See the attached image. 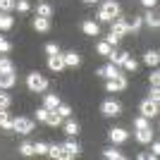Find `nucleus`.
<instances>
[{"mask_svg": "<svg viewBox=\"0 0 160 160\" xmlns=\"http://www.w3.org/2000/svg\"><path fill=\"white\" fill-rule=\"evenodd\" d=\"M148 98L153 100V103H158V100H160V88L153 86V88H151V96H148Z\"/></svg>", "mask_w": 160, "mask_h": 160, "instance_id": "c03bdc74", "label": "nucleus"}, {"mask_svg": "<svg viewBox=\"0 0 160 160\" xmlns=\"http://www.w3.org/2000/svg\"><path fill=\"white\" fill-rule=\"evenodd\" d=\"M0 127L2 129H12V117H10L2 108H0Z\"/></svg>", "mask_w": 160, "mask_h": 160, "instance_id": "a878e982", "label": "nucleus"}, {"mask_svg": "<svg viewBox=\"0 0 160 160\" xmlns=\"http://www.w3.org/2000/svg\"><path fill=\"white\" fill-rule=\"evenodd\" d=\"M14 7L19 10V12H29L31 5H29V0H14Z\"/></svg>", "mask_w": 160, "mask_h": 160, "instance_id": "c9c22d12", "label": "nucleus"}, {"mask_svg": "<svg viewBox=\"0 0 160 160\" xmlns=\"http://www.w3.org/2000/svg\"><path fill=\"white\" fill-rule=\"evenodd\" d=\"M48 112H50V110H48V108H38V110H36V120H38V122H46Z\"/></svg>", "mask_w": 160, "mask_h": 160, "instance_id": "ea45409f", "label": "nucleus"}, {"mask_svg": "<svg viewBox=\"0 0 160 160\" xmlns=\"http://www.w3.org/2000/svg\"><path fill=\"white\" fill-rule=\"evenodd\" d=\"M139 110H141V115H143V117H148V120H151V117H155V115H158V103H153L151 98H146L143 103H141Z\"/></svg>", "mask_w": 160, "mask_h": 160, "instance_id": "423d86ee", "label": "nucleus"}, {"mask_svg": "<svg viewBox=\"0 0 160 160\" xmlns=\"http://www.w3.org/2000/svg\"><path fill=\"white\" fill-rule=\"evenodd\" d=\"M158 155H160V143H158V141H153V153H151V158H158Z\"/></svg>", "mask_w": 160, "mask_h": 160, "instance_id": "49530a36", "label": "nucleus"}, {"mask_svg": "<svg viewBox=\"0 0 160 160\" xmlns=\"http://www.w3.org/2000/svg\"><path fill=\"white\" fill-rule=\"evenodd\" d=\"M12 129L17 134H31L33 132V120H29V117H17V120H12Z\"/></svg>", "mask_w": 160, "mask_h": 160, "instance_id": "7ed1b4c3", "label": "nucleus"}, {"mask_svg": "<svg viewBox=\"0 0 160 160\" xmlns=\"http://www.w3.org/2000/svg\"><path fill=\"white\" fill-rule=\"evenodd\" d=\"M62 122H65V117H62L58 110H50V112H48V117H46V124H48V127H60Z\"/></svg>", "mask_w": 160, "mask_h": 160, "instance_id": "4468645a", "label": "nucleus"}, {"mask_svg": "<svg viewBox=\"0 0 160 160\" xmlns=\"http://www.w3.org/2000/svg\"><path fill=\"white\" fill-rule=\"evenodd\" d=\"M120 72H122L120 67L110 62V65L100 67V69H98V72H96V74H98V77H103V79H115V77H117V74H120Z\"/></svg>", "mask_w": 160, "mask_h": 160, "instance_id": "1a4fd4ad", "label": "nucleus"}, {"mask_svg": "<svg viewBox=\"0 0 160 160\" xmlns=\"http://www.w3.org/2000/svg\"><path fill=\"white\" fill-rule=\"evenodd\" d=\"M96 53H98V55H105V58H110V53H112V46H110L108 41H100L98 46H96Z\"/></svg>", "mask_w": 160, "mask_h": 160, "instance_id": "5701e85b", "label": "nucleus"}, {"mask_svg": "<svg viewBox=\"0 0 160 160\" xmlns=\"http://www.w3.org/2000/svg\"><path fill=\"white\" fill-rule=\"evenodd\" d=\"M141 24H143V19H141V17H134V19H132V24H129V31H139V29H141Z\"/></svg>", "mask_w": 160, "mask_h": 160, "instance_id": "a19ab883", "label": "nucleus"}, {"mask_svg": "<svg viewBox=\"0 0 160 160\" xmlns=\"http://www.w3.org/2000/svg\"><path fill=\"white\" fill-rule=\"evenodd\" d=\"M124 69H127V72H134V69H136V67H139V62L134 60V58H127V60H124Z\"/></svg>", "mask_w": 160, "mask_h": 160, "instance_id": "4c0bfd02", "label": "nucleus"}, {"mask_svg": "<svg viewBox=\"0 0 160 160\" xmlns=\"http://www.w3.org/2000/svg\"><path fill=\"white\" fill-rule=\"evenodd\" d=\"M19 153L27 155V158H29V155H33V143H31V141H24V143L19 146Z\"/></svg>", "mask_w": 160, "mask_h": 160, "instance_id": "c85d7f7f", "label": "nucleus"}, {"mask_svg": "<svg viewBox=\"0 0 160 160\" xmlns=\"http://www.w3.org/2000/svg\"><path fill=\"white\" fill-rule=\"evenodd\" d=\"M60 55H62V62H65V67H79V65H81L79 53H74V50H69V53H60Z\"/></svg>", "mask_w": 160, "mask_h": 160, "instance_id": "9b49d317", "label": "nucleus"}, {"mask_svg": "<svg viewBox=\"0 0 160 160\" xmlns=\"http://www.w3.org/2000/svg\"><path fill=\"white\" fill-rule=\"evenodd\" d=\"M10 105H12V98H10L7 93H0V108H2V110H7Z\"/></svg>", "mask_w": 160, "mask_h": 160, "instance_id": "58836bf2", "label": "nucleus"}, {"mask_svg": "<svg viewBox=\"0 0 160 160\" xmlns=\"http://www.w3.org/2000/svg\"><path fill=\"white\" fill-rule=\"evenodd\" d=\"M10 50H12V43L5 36H0V53H10Z\"/></svg>", "mask_w": 160, "mask_h": 160, "instance_id": "e433bc0d", "label": "nucleus"}, {"mask_svg": "<svg viewBox=\"0 0 160 160\" xmlns=\"http://www.w3.org/2000/svg\"><path fill=\"white\" fill-rule=\"evenodd\" d=\"M100 112L105 115V117H117L122 112V105L117 100H103V105H100Z\"/></svg>", "mask_w": 160, "mask_h": 160, "instance_id": "20e7f679", "label": "nucleus"}, {"mask_svg": "<svg viewBox=\"0 0 160 160\" xmlns=\"http://www.w3.org/2000/svg\"><path fill=\"white\" fill-rule=\"evenodd\" d=\"M48 67H50L53 72H62V69H65L62 55H60V53H58V55H50V58H48Z\"/></svg>", "mask_w": 160, "mask_h": 160, "instance_id": "2eb2a0df", "label": "nucleus"}, {"mask_svg": "<svg viewBox=\"0 0 160 160\" xmlns=\"http://www.w3.org/2000/svg\"><path fill=\"white\" fill-rule=\"evenodd\" d=\"M108 136H110L112 143H124V141L129 139V132H127V129H122V127H115V129L108 132Z\"/></svg>", "mask_w": 160, "mask_h": 160, "instance_id": "0eeeda50", "label": "nucleus"}, {"mask_svg": "<svg viewBox=\"0 0 160 160\" xmlns=\"http://www.w3.org/2000/svg\"><path fill=\"white\" fill-rule=\"evenodd\" d=\"M81 31L86 33V36H98V33H100V27H98V22L86 19L84 24H81Z\"/></svg>", "mask_w": 160, "mask_h": 160, "instance_id": "ddd939ff", "label": "nucleus"}, {"mask_svg": "<svg viewBox=\"0 0 160 160\" xmlns=\"http://www.w3.org/2000/svg\"><path fill=\"white\" fill-rule=\"evenodd\" d=\"M160 81V72H151V86H158Z\"/></svg>", "mask_w": 160, "mask_h": 160, "instance_id": "a18cd8bd", "label": "nucleus"}, {"mask_svg": "<svg viewBox=\"0 0 160 160\" xmlns=\"http://www.w3.org/2000/svg\"><path fill=\"white\" fill-rule=\"evenodd\" d=\"M33 153H36V155H46L48 153V143H43V141L33 143Z\"/></svg>", "mask_w": 160, "mask_h": 160, "instance_id": "2f4dec72", "label": "nucleus"}, {"mask_svg": "<svg viewBox=\"0 0 160 160\" xmlns=\"http://www.w3.org/2000/svg\"><path fill=\"white\" fill-rule=\"evenodd\" d=\"M110 24H112V29H110V31L117 33V36H127V33H129V24H127V19H124V17H120V14H117V17H115Z\"/></svg>", "mask_w": 160, "mask_h": 160, "instance_id": "39448f33", "label": "nucleus"}, {"mask_svg": "<svg viewBox=\"0 0 160 160\" xmlns=\"http://www.w3.org/2000/svg\"><path fill=\"white\" fill-rule=\"evenodd\" d=\"M112 19H115V17H112V14H110V12H105L103 7H100V10H98V22H103V24H110V22H112Z\"/></svg>", "mask_w": 160, "mask_h": 160, "instance_id": "7c9ffc66", "label": "nucleus"}, {"mask_svg": "<svg viewBox=\"0 0 160 160\" xmlns=\"http://www.w3.org/2000/svg\"><path fill=\"white\" fill-rule=\"evenodd\" d=\"M14 81H17V74L14 72H0V88H2V91L12 88Z\"/></svg>", "mask_w": 160, "mask_h": 160, "instance_id": "9d476101", "label": "nucleus"}, {"mask_svg": "<svg viewBox=\"0 0 160 160\" xmlns=\"http://www.w3.org/2000/svg\"><path fill=\"white\" fill-rule=\"evenodd\" d=\"M158 60H160V58H158V50H148V53L143 55V62H146L148 67H155V65H158Z\"/></svg>", "mask_w": 160, "mask_h": 160, "instance_id": "b1692460", "label": "nucleus"}, {"mask_svg": "<svg viewBox=\"0 0 160 160\" xmlns=\"http://www.w3.org/2000/svg\"><path fill=\"white\" fill-rule=\"evenodd\" d=\"M103 158H108V160H124V153L117 151V148H105V151H103Z\"/></svg>", "mask_w": 160, "mask_h": 160, "instance_id": "412c9836", "label": "nucleus"}, {"mask_svg": "<svg viewBox=\"0 0 160 160\" xmlns=\"http://www.w3.org/2000/svg\"><path fill=\"white\" fill-rule=\"evenodd\" d=\"M55 110H58V112H60L62 117H65V120H67V117H72V108H69V105H65V103H60V105L55 108Z\"/></svg>", "mask_w": 160, "mask_h": 160, "instance_id": "473e14b6", "label": "nucleus"}, {"mask_svg": "<svg viewBox=\"0 0 160 160\" xmlns=\"http://www.w3.org/2000/svg\"><path fill=\"white\" fill-rule=\"evenodd\" d=\"M127 58H129V53H115V50L110 53V60H112V65H117L120 69H122V65H124V60H127Z\"/></svg>", "mask_w": 160, "mask_h": 160, "instance_id": "4be33fe9", "label": "nucleus"}, {"mask_svg": "<svg viewBox=\"0 0 160 160\" xmlns=\"http://www.w3.org/2000/svg\"><path fill=\"white\" fill-rule=\"evenodd\" d=\"M27 86L31 88V91H36V93H41V91L48 88V79L43 77V74H38V72H31L27 77Z\"/></svg>", "mask_w": 160, "mask_h": 160, "instance_id": "f257e3e1", "label": "nucleus"}, {"mask_svg": "<svg viewBox=\"0 0 160 160\" xmlns=\"http://www.w3.org/2000/svg\"><path fill=\"white\" fill-rule=\"evenodd\" d=\"M105 41H108V43H110V46H117V43H120V36H117V33H112V31H110V33H108V36H105Z\"/></svg>", "mask_w": 160, "mask_h": 160, "instance_id": "79ce46f5", "label": "nucleus"}, {"mask_svg": "<svg viewBox=\"0 0 160 160\" xmlns=\"http://www.w3.org/2000/svg\"><path fill=\"white\" fill-rule=\"evenodd\" d=\"M14 10V0H0V12H12Z\"/></svg>", "mask_w": 160, "mask_h": 160, "instance_id": "f704fd0d", "label": "nucleus"}, {"mask_svg": "<svg viewBox=\"0 0 160 160\" xmlns=\"http://www.w3.org/2000/svg\"><path fill=\"white\" fill-rule=\"evenodd\" d=\"M62 127H65V134H67V136H77V134H79V124H77L74 120H69V117L62 122Z\"/></svg>", "mask_w": 160, "mask_h": 160, "instance_id": "a211bd4d", "label": "nucleus"}, {"mask_svg": "<svg viewBox=\"0 0 160 160\" xmlns=\"http://www.w3.org/2000/svg\"><path fill=\"white\" fill-rule=\"evenodd\" d=\"M0 72H14V65L10 58H0Z\"/></svg>", "mask_w": 160, "mask_h": 160, "instance_id": "cd10ccee", "label": "nucleus"}, {"mask_svg": "<svg viewBox=\"0 0 160 160\" xmlns=\"http://www.w3.org/2000/svg\"><path fill=\"white\" fill-rule=\"evenodd\" d=\"M141 19H143V24H146V27H151V29H158V27H160V19L155 17L153 12H146Z\"/></svg>", "mask_w": 160, "mask_h": 160, "instance_id": "aec40b11", "label": "nucleus"}, {"mask_svg": "<svg viewBox=\"0 0 160 160\" xmlns=\"http://www.w3.org/2000/svg\"><path fill=\"white\" fill-rule=\"evenodd\" d=\"M84 2H86V5H96V2H98V0H84Z\"/></svg>", "mask_w": 160, "mask_h": 160, "instance_id": "09e8293b", "label": "nucleus"}, {"mask_svg": "<svg viewBox=\"0 0 160 160\" xmlns=\"http://www.w3.org/2000/svg\"><path fill=\"white\" fill-rule=\"evenodd\" d=\"M33 29H36V31H41V33H46L48 29H50V19H48V17H38V14H36V19H33Z\"/></svg>", "mask_w": 160, "mask_h": 160, "instance_id": "dca6fc26", "label": "nucleus"}, {"mask_svg": "<svg viewBox=\"0 0 160 160\" xmlns=\"http://www.w3.org/2000/svg\"><path fill=\"white\" fill-rule=\"evenodd\" d=\"M79 143H77V141H65V143H62V158H77V155H79Z\"/></svg>", "mask_w": 160, "mask_h": 160, "instance_id": "6e6552de", "label": "nucleus"}, {"mask_svg": "<svg viewBox=\"0 0 160 160\" xmlns=\"http://www.w3.org/2000/svg\"><path fill=\"white\" fill-rule=\"evenodd\" d=\"M46 53H48V55H58V53H60L58 43H46Z\"/></svg>", "mask_w": 160, "mask_h": 160, "instance_id": "37998d69", "label": "nucleus"}, {"mask_svg": "<svg viewBox=\"0 0 160 160\" xmlns=\"http://www.w3.org/2000/svg\"><path fill=\"white\" fill-rule=\"evenodd\" d=\"M103 10L110 12L112 17H117V14H120V2H117V0H105V2H103Z\"/></svg>", "mask_w": 160, "mask_h": 160, "instance_id": "6ab92c4d", "label": "nucleus"}, {"mask_svg": "<svg viewBox=\"0 0 160 160\" xmlns=\"http://www.w3.org/2000/svg\"><path fill=\"white\" fill-rule=\"evenodd\" d=\"M60 103H62V100H60L58 93H46V96H43V108H48V110H55Z\"/></svg>", "mask_w": 160, "mask_h": 160, "instance_id": "f8f14e48", "label": "nucleus"}, {"mask_svg": "<svg viewBox=\"0 0 160 160\" xmlns=\"http://www.w3.org/2000/svg\"><path fill=\"white\" fill-rule=\"evenodd\" d=\"M124 88H127V77H124V74H117V77H115V79H108L105 81V91L108 93H115V91H124Z\"/></svg>", "mask_w": 160, "mask_h": 160, "instance_id": "f03ea898", "label": "nucleus"}, {"mask_svg": "<svg viewBox=\"0 0 160 160\" xmlns=\"http://www.w3.org/2000/svg\"><path fill=\"white\" fill-rule=\"evenodd\" d=\"M14 19L12 17H7V14H0V31H7V29H12Z\"/></svg>", "mask_w": 160, "mask_h": 160, "instance_id": "bb28decb", "label": "nucleus"}, {"mask_svg": "<svg viewBox=\"0 0 160 160\" xmlns=\"http://www.w3.org/2000/svg\"><path fill=\"white\" fill-rule=\"evenodd\" d=\"M36 14H38V17H48V19H50V14H53V7L48 5V2H41V5L36 7Z\"/></svg>", "mask_w": 160, "mask_h": 160, "instance_id": "393cba45", "label": "nucleus"}, {"mask_svg": "<svg viewBox=\"0 0 160 160\" xmlns=\"http://www.w3.org/2000/svg\"><path fill=\"white\" fill-rule=\"evenodd\" d=\"M146 127H151L148 117H143V115H141V117H136V120H134V129H146Z\"/></svg>", "mask_w": 160, "mask_h": 160, "instance_id": "c756f323", "label": "nucleus"}, {"mask_svg": "<svg viewBox=\"0 0 160 160\" xmlns=\"http://www.w3.org/2000/svg\"><path fill=\"white\" fill-rule=\"evenodd\" d=\"M48 155H50V158H62V146H58V143H55V146H48Z\"/></svg>", "mask_w": 160, "mask_h": 160, "instance_id": "72a5a7b5", "label": "nucleus"}, {"mask_svg": "<svg viewBox=\"0 0 160 160\" xmlns=\"http://www.w3.org/2000/svg\"><path fill=\"white\" fill-rule=\"evenodd\" d=\"M136 141H139V143H151V141H153V132H151V127L136 129Z\"/></svg>", "mask_w": 160, "mask_h": 160, "instance_id": "f3484780", "label": "nucleus"}, {"mask_svg": "<svg viewBox=\"0 0 160 160\" xmlns=\"http://www.w3.org/2000/svg\"><path fill=\"white\" fill-rule=\"evenodd\" d=\"M155 2H158V0H141V5L148 7V10H151V7H155Z\"/></svg>", "mask_w": 160, "mask_h": 160, "instance_id": "de8ad7c7", "label": "nucleus"}]
</instances>
